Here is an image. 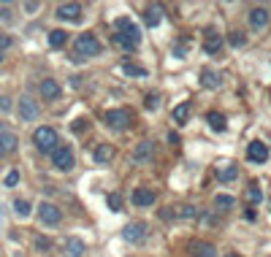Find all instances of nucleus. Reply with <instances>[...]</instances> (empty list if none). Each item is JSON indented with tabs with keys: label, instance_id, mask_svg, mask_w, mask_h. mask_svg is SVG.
Returning <instances> with one entry per match:
<instances>
[{
	"label": "nucleus",
	"instance_id": "1",
	"mask_svg": "<svg viewBox=\"0 0 271 257\" xmlns=\"http://www.w3.org/2000/svg\"><path fill=\"white\" fill-rule=\"evenodd\" d=\"M114 27H117V35H114V43H117V46H122L125 52H133V49L138 46V41H141V30L136 27V24L130 22L128 17L117 19V22H114Z\"/></svg>",
	"mask_w": 271,
	"mask_h": 257
},
{
	"label": "nucleus",
	"instance_id": "2",
	"mask_svg": "<svg viewBox=\"0 0 271 257\" xmlns=\"http://www.w3.org/2000/svg\"><path fill=\"white\" fill-rule=\"evenodd\" d=\"M73 52H76V60H90V57H98L103 52V46H100V41L92 33H82L73 41Z\"/></svg>",
	"mask_w": 271,
	"mask_h": 257
},
{
	"label": "nucleus",
	"instance_id": "3",
	"mask_svg": "<svg viewBox=\"0 0 271 257\" xmlns=\"http://www.w3.org/2000/svg\"><path fill=\"white\" fill-rule=\"evenodd\" d=\"M33 144H36V149L41 154H52L54 149H57V144H60V135H57V130L54 128H36V133H33Z\"/></svg>",
	"mask_w": 271,
	"mask_h": 257
},
{
	"label": "nucleus",
	"instance_id": "4",
	"mask_svg": "<svg viewBox=\"0 0 271 257\" xmlns=\"http://www.w3.org/2000/svg\"><path fill=\"white\" fill-rule=\"evenodd\" d=\"M106 125L112 130H128L130 128V111L128 108H112V111H106Z\"/></svg>",
	"mask_w": 271,
	"mask_h": 257
},
{
	"label": "nucleus",
	"instance_id": "5",
	"mask_svg": "<svg viewBox=\"0 0 271 257\" xmlns=\"http://www.w3.org/2000/svg\"><path fill=\"white\" fill-rule=\"evenodd\" d=\"M122 238L128 241V244H141V241L147 238V225L144 222H128L122 228Z\"/></svg>",
	"mask_w": 271,
	"mask_h": 257
},
{
	"label": "nucleus",
	"instance_id": "6",
	"mask_svg": "<svg viewBox=\"0 0 271 257\" xmlns=\"http://www.w3.org/2000/svg\"><path fill=\"white\" fill-rule=\"evenodd\" d=\"M38 216H41L44 225H60V219H63V211H60L54 203L44 200V203H38Z\"/></svg>",
	"mask_w": 271,
	"mask_h": 257
},
{
	"label": "nucleus",
	"instance_id": "7",
	"mask_svg": "<svg viewBox=\"0 0 271 257\" xmlns=\"http://www.w3.org/2000/svg\"><path fill=\"white\" fill-rule=\"evenodd\" d=\"M187 252L193 257H220L217 255V246L209 244V241H198V238L187 241Z\"/></svg>",
	"mask_w": 271,
	"mask_h": 257
},
{
	"label": "nucleus",
	"instance_id": "8",
	"mask_svg": "<svg viewBox=\"0 0 271 257\" xmlns=\"http://www.w3.org/2000/svg\"><path fill=\"white\" fill-rule=\"evenodd\" d=\"M52 163L57 171H71L73 168V152L68 149V146H57L52 152Z\"/></svg>",
	"mask_w": 271,
	"mask_h": 257
},
{
	"label": "nucleus",
	"instance_id": "9",
	"mask_svg": "<svg viewBox=\"0 0 271 257\" xmlns=\"http://www.w3.org/2000/svg\"><path fill=\"white\" fill-rule=\"evenodd\" d=\"M17 133H14L11 128H6V125H0V157H6V154H11L14 149H17Z\"/></svg>",
	"mask_w": 271,
	"mask_h": 257
},
{
	"label": "nucleus",
	"instance_id": "10",
	"mask_svg": "<svg viewBox=\"0 0 271 257\" xmlns=\"http://www.w3.org/2000/svg\"><path fill=\"white\" fill-rule=\"evenodd\" d=\"M54 17L63 19V22H79L82 19V6L79 3H60Z\"/></svg>",
	"mask_w": 271,
	"mask_h": 257
},
{
	"label": "nucleus",
	"instance_id": "11",
	"mask_svg": "<svg viewBox=\"0 0 271 257\" xmlns=\"http://www.w3.org/2000/svg\"><path fill=\"white\" fill-rule=\"evenodd\" d=\"M19 117L24 119V122H36L38 119V106H36V100L33 98H19Z\"/></svg>",
	"mask_w": 271,
	"mask_h": 257
},
{
	"label": "nucleus",
	"instance_id": "12",
	"mask_svg": "<svg viewBox=\"0 0 271 257\" xmlns=\"http://www.w3.org/2000/svg\"><path fill=\"white\" fill-rule=\"evenodd\" d=\"M155 200H158V195L152 193L149 187H138L133 190V206H138V209H147V206H152Z\"/></svg>",
	"mask_w": 271,
	"mask_h": 257
},
{
	"label": "nucleus",
	"instance_id": "13",
	"mask_svg": "<svg viewBox=\"0 0 271 257\" xmlns=\"http://www.w3.org/2000/svg\"><path fill=\"white\" fill-rule=\"evenodd\" d=\"M247 157L252 160V163H266V160H269V149H266V144L252 141V144L247 146Z\"/></svg>",
	"mask_w": 271,
	"mask_h": 257
},
{
	"label": "nucleus",
	"instance_id": "14",
	"mask_svg": "<svg viewBox=\"0 0 271 257\" xmlns=\"http://www.w3.org/2000/svg\"><path fill=\"white\" fill-rule=\"evenodd\" d=\"M160 19H163V6L152 3V6L144 8V24H147V27H158Z\"/></svg>",
	"mask_w": 271,
	"mask_h": 257
},
{
	"label": "nucleus",
	"instance_id": "15",
	"mask_svg": "<svg viewBox=\"0 0 271 257\" xmlns=\"http://www.w3.org/2000/svg\"><path fill=\"white\" fill-rule=\"evenodd\" d=\"M84 249H87V246H84V241H79L76 236H73V238L65 241L63 255H65V257H84Z\"/></svg>",
	"mask_w": 271,
	"mask_h": 257
},
{
	"label": "nucleus",
	"instance_id": "16",
	"mask_svg": "<svg viewBox=\"0 0 271 257\" xmlns=\"http://www.w3.org/2000/svg\"><path fill=\"white\" fill-rule=\"evenodd\" d=\"M269 19H271V14L266 11V8H252V11H249V24H252L255 30H263L266 24H269Z\"/></svg>",
	"mask_w": 271,
	"mask_h": 257
},
{
	"label": "nucleus",
	"instance_id": "17",
	"mask_svg": "<svg viewBox=\"0 0 271 257\" xmlns=\"http://www.w3.org/2000/svg\"><path fill=\"white\" fill-rule=\"evenodd\" d=\"M38 89H41V98L44 100H57L60 98V84L54 82V79H44Z\"/></svg>",
	"mask_w": 271,
	"mask_h": 257
},
{
	"label": "nucleus",
	"instance_id": "18",
	"mask_svg": "<svg viewBox=\"0 0 271 257\" xmlns=\"http://www.w3.org/2000/svg\"><path fill=\"white\" fill-rule=\"evenodd\" d=\"M92 160H95V163H100V165L112 163V160H114V146L112 144H100L98 149L92 152Z\"/></svg>",
	"mask_w": 271,
	"mask_h": 257
},
{
	"label": "nucleus",
	"instance_id": "19",
	"mask_svg": "<svg viewBox=\"0 0 271 257\" xmlns=\"http://www.w3.org/2000/svg\"><path fill=\"white\" fill-rule=\"evenodd\" d=\"M152 152H155L152 141H141V144H138V146L133 149V160H136V163H144V160L152 157Z\"/></svg>",
	"mask_w": 271,
	"mask_h": 257
},
{
	"label": "nucleus",
	"instance_id": "20",
	"mask_svg": "<svg viewBox=\"0 0 271 257\" xmlns=\"http://www.w3.org/2000/svg\"><path fill=\"white\" fill-rule=\"evenodd\" d=\"M220 49H223V35L209 33V35H206V41H203V52H206V54H217Z\"/></svg>",
	"mask_w": 271,
	"mask_h": 257
},
{
	"label": "nucleus",
	"instance_id": "21",
	"mask_svg": "<svg viewBox=\"0 0 271 257\" xmlns=\"http://www.w3.org/2000/svg\"><path fill=\"white\" fill-rule=\"evenodd\" d=\"M46 41H49V46H52V49H63L65 41H68V33H65V30H52Z\"/></svg>",
	"mask_w": 271,
	"mask_h": 257
},
{
	"label": "nucleus",
	"instance_id": "22",
	"mask_svg": "<svg viewBox=\"0 0 271 257\" xmlns=\"http://www.w3.org/2000/svg\"><path fill=\"white\" fill-rule=\"evenodd\" d=\"M206 122H209V128L217 130V133H223V130H225V117H223V114H217V111H209Z\"/></svg>",
	"mask_w": 271,
	"mask_h": 257
},
{
	"label": "nucleus",
	"instance_id": "23",
	"mask_svg": "<svg viewBox=\"0 0 271 257\" xmlns=\"http://www.w3.org/2000/svg\"><path fill=\"white\" fill-rule=\"evenodd\" d=\"M171 216H179V219H195V216H198V209H195V206H177V211H174Z\"/></svg>",
	"mask_w": 271,
	"mask_h": 257
},
{
	"label": "nucleus",
	"instance_id": "24",
	"mask_svg": "<svg viewBox=\"0 0 271 257\" xmlns=\"http://www.w3.org/2000/svg\"><path fill=\"white\" fill-rule=\"evenodd\" d=\"M236 176H239V168H236L233 163H230V165H225V168H220V171H217V179H220V181H233Z\"/></svg>",
	"mask_w": 271,
	"mask_h": 257
},
{
	"label": "nucleus",
	"instance_id": "25",
	"mask_svg": "<svg viewBox=\"0 0 271 257\" xmlns=\"http://www.w3.org/2000/svg\"><path fill=\"white\" fill-rule=\"evenodd\" d=\"M201 84L203 87H220V76L217 73H212V70H201Z\"/></svg>",
	"mask_w": 271,
	"mask_h": 257
},
{
	"label": "nucleus",
	"instance_id": "26",
	"mask_svg": "<svg viewBox=\"0 0 271 257\" xmlns=\"http://www.w3.org/2000/svg\"><path fill=\"white\" fill-rule=\"evenodd\" d=\"M214 206H217L220 211H228L236 206V198L233 195H217V198H214Z\"/></svg>",
	"mask_w": 271,
	"mask_h": 257
},
{
	"label": "nucleus",
	"instance_id": "27",
	"mask_svg": "<svg viewBox=\"0 0 271 257\" xmlns=\"http://www.w3.org/2000/svg\"><path fill=\"white\" fill-rule=\"evenodd\" d=\"M122 73H125V76H138V79H147V70H144V68H138V65H133V63H122Z\"/></svg>",
	"mask_w": 271,
	"mask_h": 257
},
{
	"label": "nucleus",
	"instance_id": "28",
	"mask_svg": "<svg viewBox=\"0 0 271 257\" xmlns=\"http://www.w3.org/2000/svg\"><path fill=\"white\" fill-rule=\"evenodd\" d=\"M187 117H190V103H179L177 108H174V119H177L179 125H184Z\"/></svg>",
	"mask_w": 271,
	"mask_h": 257
},
{
	"label": "nucleus",
	"instance_id": "29",
	"mask_svg": "<svg viewBox=\"0 0 271 257\" xmlns=\"http://www.w3.org/2000/svg\"><path fill=\"white\" fill-rule=\"evenodd\" d=\"M33 246H36L38 252H52V241H49L46 236H41V233L33 236Z\"/></svg>",
	"mask_w": 271,
	"mask_h": 257
},
{
	"label": "nucleus",
	"instance_id": "30",
	"mask_svg": "<svg viewBox=\"0 0 271 257\" xmlns=\"http://www.w3.org/2000/svg\"><path fill=\"white\" fill-rule=\"evenodd\" d=\"M14 211H17V216H30V211H33V206H30V200H22V198H17V200H14Z\"/></svg>",
	"mask_w": 271,
	"mask_h": 257
},
{
	"label": "nucleus",
	"instance_id": "31",
	"mask_svg": "<svg viewBox=\"0 0 271 257\" xmlns=\"http://www.w3.org/2000/svg\"><path fill=\"white\" fill-rule=\"evenodd\" d=\"M247 198H249V203H252V206H258L260 200H263V193H260V187H255V184H252V187L247 190Z\"/></svg>",
	"mask_w": 271,
	"mask_h": 257
},
{
	"label": "nucleus",
	"instance_id": "32",
	"mask_svg": "<svg viewBox=\"0 0 271 257\" xmlns=\"http://www.w3.org/2000/svg\"><path fill=\"white\" fill-rule=\"evenodd\" d=\"M109 209H112V211H122V195H119V193L109 195Z\"/></svg>",
	"mask_w": 271,
	"mask_h": 257
},
{
	"label": "nucleus",
	"instance_id": "33",
	"mask_svg": "<svg viewBox=\"0 0 271 257\" xmlns=\"http://www.w3.org/2000/svg\"><path fill=\"white\" fill-rule=\"evenodd\" d=\"M17 184H19V171L14 168V171L6 173V187H17Z\"/></svg>",
	"mask_w": 271,
	"mask_h": 257
},
{
	"label": "nucleus",
	"instance_id": "34",
	"mask_svg": "<svg viewBox=\"0 0 271 257\" xmlns=\"http://www.w3.org/2000/svg\"><path fill=\"white\" fill-rule=\"evenodd\" d=\"M230 43H233V46H244V35L242 33H230Z\"/></svg>",
	"mask_w": 271,
	"mask_h": 257
},
{
	"label": "nucleus",
	"instance_id": "35",
	"mask_svg": "<svg viewBox=\"0 0 271 257\" xmlns=\"http://www.w3.org/2000/svg\"><path fill=\"white\" fill-rule=\"evenodd\" d=\"M0 19H3V22H11V6H0Z\"/></svg>",
	"mask_w": 271,
	"mask_h": 257
},
{
	"label": "nucleus",
	"instance_id": "36",
	"mask_svg": "<svg viewBox=\"0 0 271 257\" xmlns=\"http://www.w3.org/2000/svg\"><path fill=\"white\" fill-rule=\"evenodd\" d=\"M14 43V38L11 35H0V52H3V49H8Z\"/></svg>",
	"mask_w": 271,
	"mask_h": 257
},
{
	"label": "nucleus",
	"instance_id": "37",
	"mask_svg": "<svg viewBox=\"0 0 271 257\" xmlns=\"http://www.w3.org/2000/svg\"><path fill=\"white\" fill-rule=\"evenodd\" d=\"M38 8H41V3H38V0H27V3H24V11H38Z\"/></svg>",
	"mask_w": 271,
	"mask_h": 257
},
{
	"label": "nucleus",
	"instance_id": "38",
	"mask_svg": "<svg viewBox=\"0 0 271 257\" xmlns=\"http://www.w3.org/2000/svg\"><path fill=\"white\" fill-rule=\"evenodd\" d=\"M187 46H190V43H179V46L174 49V57H184V52H187Z\"/></svg>",
	"mask_w": 271,
	"mask_h": 257
},
{
	"label": "nucleus",
	"instance_id": "39",
	"mask_svg": "<svg viewBox=\"0 0 271 257\" xmlns=\"http://www.w3.org/2000/svg\"><path fill=\"white\" fill-rule=\"evenodd\" d=\"M71 128H73V133H82V130L87 128V122H84V119H76V122H73Z\"/></svg>",
	"mask_w": 271,
	"mask_h": 257
},
{
	"label": "nucleus",
	"instance_id": "40",
	"mask_svg": "<svg viewBox=\"0 0 271 257\" xmlns=\"http://www.w3.org/2000/svg\"><path fill=\"white\" fill-rule=\"evenodd\" d=\"M8 108H11V103H8V98H3V95H0V111H8Z\"/></svg>",
	"mask_w": 271,
	"mask_h": 257
},
{
	"label": "nucleus",
	"instance_id": "41",
	"mask_svg": "<svg viewBox=\"0 0 271 257\" xmlns=\"http://www.w3.org/2000/svg\"><path fill=\"white\" fill-rule=\"evenodd\" d=\"M147 106H149V108H158V95H149V98H147Z\"/></svg>",
	"mask_w": 271,
	"mask_h": 257
},
{
	"label": "nucleus",
	"instance_id": "42",
	"mask_svg": "<svg viewBox=\"0 0 271 257\" xmlns=\"http://www.w3.org/2000/svg\"><path fill=\"white\" fill-rule=\"evenodd\" d=\"M255 216H258V214H255V209H247V211H244V219H249V222H255Z\"/></svg>",
	"mask_w": 271,
	"mask_h": 257
},
{
	"label": "nucleus",
	"instance_id": "43",
	"mask_svg": "<svg viewBox=\"0 0 271 257\" xmlns=\"http://www.w3.org/2000/svg\"><path fill=\"white\" fill-rule=\"evenodd\" d=\"M203 222H206V225H220V219H217V216L209 214V216H203Z\"/></svg>",
	"mask_w": 271,
	"mask_h": 257
},
{
	"label": "nucleus",
	"instance_id": "44",
	"mask_svg": "<svg viewBox=\"0 0 271 257\" xmlns=\"http://www.w3.org/2000/svg\"><path fill=\"white\" fill-rule=\"evenodd\" d=\"M225 257H239V255H225Z\"/></svg>",
	"mask_w": 271,
	"mask_h": 257
},
{
	"label": "nucleus",
	"instance_id": "45",
	"mask_svg": "<svg viewBox=\"0 0 271 257\" xmlns=\"http://www.w3.org/2000/svg\"><path fill=\"white\" fill-rule=\"evenodd\" d=\"M0 63H3V52H0Z\"/></svg>",
	"mask_w": 271,
	"mask_h": 257
},
{
	"label": "nucleus",
	"instance_id": "46",
	"mask_svg": "<svg viewBox=\"0 0 271 257\" xmlns=\"http://www.w3.org/2000/svg\"><path fill=\"white\" fill-rule=\"evenodd\" d=\"M269 206H271V200H269Z\"/></svg>",
	"mask_w": 271,
	"mask_h": 257
}]
</instances>
